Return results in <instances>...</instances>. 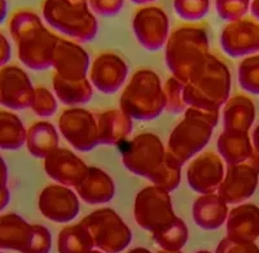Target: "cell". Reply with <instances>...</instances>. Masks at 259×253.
Wrapping results in <instances>:
<instances>
[{
	"label": "cell",
	"instance_id": "obj_1",
	"mask_svg": "<svg viewBox=\"0 0 259 253\" xmlns=\"http://www.w3.org/2000/svg\"><path fill=\"white\" fill-rule=\"evenodd\" d=\"M232 77L221 59L210 53L192 71L184 86V101L188 108L219 112L231 97Z\"/></svg>",
	"mask_w": 259,
	"mask_h": 253
},
{
	"label": "cell",
	"instance_id": "obj_2",
	"mask_svg": "<svg viewBox=\"0 0 259 253\" xmlns=\"http://www.w3.org/2000/svg\"><path fill=\"white\" fill-rule=\"evenodd\" d=\"M219 112L187 108L184 117L168 136L167 152L184 165L206 147L219 122Z\"/></svg>",
	"mask_w": 259,
	"mask_h": 253
},
{
	"label": "cell",
	"instance_id": "obj_3",
	"mask_svg": "<svg viewBox=\"0 0 259 253\" xmlns=\"http://www.w3.org/2000/svg\"><path fill=\"white\" fill-rule=\"evenodd\" d=\"M206 30L184 25L171 32L165 46L166 66L178 80L186 83L192 71L210 55Z\"/></svg>",
	"mask_w": 259,
	"mask_h": 253
},
{
	"label": "cell",
	"instance_id": "obj_4",
	"mask_svg": "<svg viewBox=\"0 0 259 253\" xmlns=\"http://www.w3.org/2000/svg\"><path fill=\"white\" fill-rule=\"evenodd\" d=\"M41 15L52 29L79 43L91 42L99 31L89 0H43Z\"/></svg>",
	"mask_w": 259,
	"mask_h": 253
},
{
	"label": "cell",
	"instance_id": "obj_5",
	"mask_svg": "<svg viewBox=\"0 0 259 253\" xmlns=\"http://www.w3.org/2000/svg\"><path fill=\"white\" fill-rule=\"evenodd\" d=\"M119 106L133 120L152 121L159 117L166 100L158 74L150 69L135 71L123 89Z\"/></svg>",
	"mask_w": 259,
	"mask_h": 253
},
{
	"label": "cell",
	"instance_id": "obj_6",
	"mask_svg": "<svg viewBox=\"0 0 259 253\" xmlns=\"http://www.w3.org/2000/svg\"><path fill=\"white\" fill-rule=\"evenodd\" d=\"M84 227L94 239L95 247L105 253H119L133 240V233L112 208L96 209L82 218Z\"/></svg>",
	"mask_w": 259,
	"mask_h": 253
},
{
	"label": "cell",
	"instance_id": "obj_7",
	"mask_svg": "<svg viewBox=\"0 0 259 253\" xmlns=\"http://www.w3.org/2000/svg\"><path fill=\"white\" fill-rule=\"evenodd\" d=\"M134 217L142 229L149 233L170 224L175 220L170 192L156 185L147 186L135 197Z\"/></svg>",
	"mask_w": 259,
	"mask_h": 253
},
{
	"label": "cell",
	"instance_id": "obj_8",
	"mask_svg": "<svg viewBox=\"0 0 259 253\" xmlns=\"http://www.w3.org/2000/svg\"><path fill=\"white\" fill-rule=\"evenodd\" d=\"M166 156V147L158 135L142 133L130 140L122 151L124 168L135 175L149 179L156 173Z\"/></svg>",
	"mask_w": 259,
	"mask_h": 253
},
{
	"label": "cell",
	"instance_id": "obj_9",
	"mask_svg": "<svg viewBox=\"0 0 259 253\" xmlns=\"http://www.w3.org/2000/svg\"><path fill=\"white\" fill-rule=\"evenodd\" d=\"M59 39L60 37L46 27L43 22L36 25L15 39L18 60L32 70L52 68Z\"/></svg>",
	"mask_w": 259,
	"mask_h": 253
},
{
	"label": "cell",
	"instance_id": "obj_10",
	"mask_svg": "<svg viewBox=\"0 0 259 253\" xmlns=\"http://www.w3.org/2000/svg\"><path fill=\"white\" fill-rule=\"evenodd\" d=\"M259 153L254 152L245 162L227 165L226 174L217 194L227 204H242L258 189Z\"/></svg>",
	"mask_w": 259,
	"mask_h": 253
},
{
	"label": "cell",
	"instance_id": "obj_11",
	"mask_svg": "<svg viewBox=\"0 0 259 253\" xmlns=\"http://www.w3.org/2000/svg\"><path fill=\"white\" fill-rule=\"evenodd\" d=\"M59 129L66 141L80 152H90L99 141L97 118L84 108H68L59 117Z\"/></svg>",
	"mask_w": 259,
	"mask_h": 253
},
{
	"label": "cell",
	"instance_id": "obj_12",
	"mask_svg": "<svg viewBox=\"0 0 259 253\" xmlns=\"http://www.w3.org/2000/svg\"><path fill=\"white\" fill-rule=\"evenodd\" d=\"M133 30L142 47L158 51L165 47L171 34L170 20L161 7L144 6L134 15Z\"/></svg>",
	"mask_w": 259,
	"mask_h": 253
},
{
	"label": "cell",
	"instance_id": "obj_13",
	"mask_svg": "<svg viewBox=\"0 0 259 253\" xmlns=\"http://www.w3.org/2000/svg\"><path fill=\"white\" fill-rule=\"evenodd\" d=\"M35 87L26 71L17 65L0 68V105L9 111H24L31 106Z\"/></svg>",
	"mask_w": 259,
	"mask_h": 253
},
{
	"label": "cell",
	"instance_id": "obj_14",
	"mask_svg": "<svg viewBox=\"0 0 259 253\" xmlns=\"http://www.w3.org/2000/svg\"><path fill=\"white\" fill-rule=\"evenodd\" d=\"M219 42L222 50L233 59L255 55L259 52V22L249 17L231 21L222 30Z\"/></svg>",
	"mask_w": 259,
	"mask_h": 253
},
{
	"label": "cell",
	"instance_id": "obj_15",
	"mask_svg": "<svg viewBox=\"0 0 259 253\" xmlns=\"http://www.w3.org/2000/svg\"><path fill=\"white\" fill-rule=\"evenodd\" d=\"M38 208L50 221L66 224L79 214V196L68 186H46L39 195Z\"/></svg>",
	"mask_w": 259,
	"mask_h": 253
},
{
	"label": "cell",
	"instance_id": "obj_16",
	"mask_svg": "<svg viewBox=\"0 0 259 253\" xmlns=\"http://www.w3.org/2000/svg\"><path fill=\"white\" fill-rule=\"evenodd\" d=\"M226 174L224 162L212 151L203 152L194 157L187 169V180L194 192L200 195L215 194Z\"/></svg>",
	"mask_w": 259,
	"mask_h": 253
},
{
	"label": "cell",
	"instance_id": "obj_17",
	"mask_svg": "<svg viewBox=\"0 0 259 253\" xmlns=\"http://www.w3.org/2000/svg\"><path fill=\"white\" fill-rule=\"evenodd\" d=\"M52 68L55 74L64 80H84L91 68L90 55L78 42L60 38L53 55Z\"/></svg>",
	"mask_w": 259,
	"mask_h": 253
},
{
	"label": "cell",
	"instance_id": "obj_18",
	"mask_svg": "<svg viewBox=\"0 0 259 253\" xmlns=\"http://www.w3.org/2000/svg\"><path fill=\"white\" fill-rule=\"evenodd\" d=\"M128 66L117 53H100L90 68V81L95 89L103 94H115L124 86Z\"/></svg>",
	"mask_w": 259,
	"mask_h": 253
},
{
	"label": "cell",
	"instance_id": "obj_19",
	"mask_svg": "<svg viewBox=\"0 0 259 253\" xmlns=\"http://www.w3.org/2000/svg\"><path fill=\"white\" fill-rule=\"evenodd\" d=\"M87 165L68 148L59 147L45 159V171L59 185L75 189L87 170Z\"/></svg>",
	"mask_w": 259,
	"mask_h": 253
},
{
	"label": "cell",
	"instance_id": "obj_20",
	"mask_svg": "<svg viewBox=\"0 0 259 253\" xmlns=\"http://www.w3.org/2000/svg\"><path fill=\"white\" fill-rule=\"evenodd\" d=\"M74 190L84 203L96 205L112 200L115 195V183L103 169L89 166Z\"/></svg>",
	"mask_w": 259,
	"mask_h": 253
},
{
	"label": "cell",
	"instance_id": "obj_21",
	"mask_svg": "<svg viewBox=\"0 0 259 253\" xmlns=\"http://www.w3.org/2000/svg\"><path fill=\"white\" fill-rule=\"evenodd\" d=\"M227 236L233 240L255 241L259 238V206L244 203L231 209L227 217Z\"/></svg>",
	"mask_w": 259,
	"mask_h": 253
},
{
	"label": "cell",
	"instance_id": "obj_22",
	"mask_svg": "<svg viewBox=\"0 0 259 253\" xmlns=\"http://www.w3.org/2000/svg\"><path fill=\"white\" fill-rule=\"evenodd\" d=\"M228 204L218 194L201 195L192 208L194 224L207 231L218 230L228 217Z\"/></svg>",
	"mask_w": 259,
	"mask_h": 253
},
{
	"label": "cell",
	"instance_id": "obj_23",
	"mask_svg": "<svg viewBox=\"0 0 259 253\" xmlns=\"http://www.w3.org/2000/svg\"><path fill=\"white\" fill-rule=\"evenodd\" d=\"M96 118L100 144H121L133 133V118L122 109H108L99 113Z\"/></svg>",
	"mask_w": 259,
	"mask_h": 253
},
{
	"label": "cell",
	"instance_id": "obj_24",
	"mask_svg": "<svg viewBox=\"0 0 259 253\" xmlns=\"http://www.w3.org/2000/svg\"><path fill=\"white\" fill-rule=\"evenodd\" d=\"M32 236V225L16 213L0 215V249L25 253Z\"/></svg>",
	"mask_w": 259,
	"mask_h": 253
},
{
	"label": "cell",
	"instance_id": "obj_25",
	"mask_svg": "<svg viewBox=\"0 0 259 253\" xmlns=\"http://www.w3.org/2000/svg\"><path fill=\"white\" fill-rule=\"evenodd\" d=\"M255 104L246 95L237 94L231 96L223 105V126L230 131L249 133L255 121Z\"/></svg>",
	"mask_w": 259,
	"mask_h": 253
},
{
	"label": "cell",
	"instance_id": "obj_26",
	"mask_svg": "<svg viewBox=\"0 0 259 253\" xmlns=\"http://www.w3.org/2000/svg\"><path fill=\"white\" fill-rule=\"evenodd\" d=\"M219 156L227 165H235L245 162L255 152L249 133L244 131H230L223 130L217 140Z\"/></svg>",
	"mask_w": 259,
	"mask_h": 253
},
{
	"label": "cell",
	"instance_id": "obj_27",
	"mask_svg": "<svg viewBox=\"0 0 259 253\" xmlns=\"http://www.w3.org/2000/svg\"><path fill=\"white\" fill-rule=\"evenodd\" d=\"M59 141L56 127L47 121H38L27 129L25 146L31 156L45 160L52 151L59 148Z\"/></svg>",
	"mask_w": 259,
	"mask_h": 253
},
{
	"label": "cell",
	"instance_id": "obj_28",
	"mask_svg": "<svg viewBox=\"0 0 259 253\" xmlns=\"http://www.w3.org/2000/svg\"><path fill=\"white\" fill-rule=\"evenodd\" d=\"M52 86L55 95L65 105H83L92 99L94 86L89 78L80 81H68L53 74Z\"/></svg>",
	"mask_w": 259,
	"mask_h": 253
},
{
	"label": "cell",
	"instance_id": "obj_29",
	"mask_svg": "<svg viewBox=\"0 0 259 253\" xmlns=\"http://www.w3.org/2000/svg\"><path fill=\"white\" fill-rule=\"evenodd\" d=\"M27 130L16 113L0 109V150L17 151L26 143Z\"/></svg>",
	"mask_w": 259,
	"mask_h": 253
},
{
	"label": "cell",
	"instance_id": "obj_30",
	"mask_svg": "<svg viewBox=\"0 0 259 253\" xmlns=\"http://www.w3.org/2000/svg\"><path fill=\"white\" fill-rule=\"evenodd\" d=\"M95 247L94 239L82 222L66 226L57 239L59 253H90Z\"/></svg>",
	"mask_w": 259,
	"mask_h": 253
},
{
	"label": "cell",
	"instance_id": "obj_31",
	"mask_svg": "<svg viewBox=\"0 0 259 253\" xmlns=\"http://www.w3.org/2000/svg\"><path fill=\"white\" fill-rule=\"evenodd\" d=\"M152 236H153V240L163 250L177 252L182 249L188 241L189 231L186 222L183 221L182 218L175 217L174 221H171L162 229L152 233Z\"/></svg>",
	"mask_w": 259,
	"mask_h": 253
},
{
	"label": "cell",
	"instance_id": "obj_32",
	"mask_svg": "<svg viewBox=\"0 0 259 253\" xmlns=\"http://www.w3.org/2000/svg\"><path fill=\"white\" fill-rule=\"evenodd\" d=\"M182 168L183 165L177 161V159L171 156L166 150V156L158 170L152 174L149 180L153 185L165 189L166 191L171 192L177 190L182 180Z\"/></svg>",
	"mask_w": 259,
	"mask_h": 253
},
{
	"label": "cell",
	"instance_id": "obj_33",
	"mask_svg": "<svg viewBox=\"0 0 259 253\" xmlns=\"http://www.w3.org/2000/svg\"><path fill=\"white\" fill-rule=\"evenodd\" d=\"M237 76L244 91L259 95V53L244 57L239 65Z\"/></svg>",
	"mask_w": 259,
	"mask_h": 253
},
{
	"label": "cell",
	"instance_id": "obj_34",
	"mask_svg": "<svg viewBox=\"0 0 259 253\" xmlns=\"http://www.w3.org/2000/svg\"><path fill=\"white\" fill-rule=\"evenodd\" d=\"M184 86L186 83L178 80L177 77L171 76L163 85L166 106L165 111L172 115H179L187 111V104L184 101Z\"/></svg>",
	"mask_w": 259,
	"mask_h": 253
},
{
	"label": "cell",
	"instance_id": "obj_35",
	"mask_svg": "<svg viewBox=\"0 0 259 253\" xmlns=\"http://www.w3.org/2000/svg\"><path fill=\"white\" fill-rule=\"evenodd\" d=\"M211 0H174L177 15L184 21L196 22L206 17Z\"/></svg>",
	"mask_w": 259,
	"mask_h": 253
},
{
	"label": "cell",
	"instance_id": "obj_36",
	"mask_svg": "<svg viewBox=\"0 0 259 253\" xmlns=\"http://www.w3.org/2000/svg\"><path fill=\"white\" fill-rule=\"evenodd\" d=\"M30 108L39 117H51L57 111L56 96L47 87L38 86V87H35L34 99H32V103Z\"/></svg>",
	"mask_w": 259,
	"mask_h": 253
},
{
	"label": "cell",
	"instance_id": "obj_37",
	"mask_svg": "<svg viewBox=\"0 0 259 253\" xmlns=\"http://www.w3.org/2000/svg\"><path fill=\"white\" fill-rule=\"evenodd\" d=\"M251 0H215L217 13L224 21H236L250 11Z\"/></svg>",
	"mask_w": 259,
	"mask_h": 253
},
{
	"label": "cell",
	"instance_id": "obj_38",
	"mask_svg": "<svg viewBox=\"0 0 259 253\" xmlns=\"http://www.w3.org/2000/svg\"><path fill=\"white\" fill-rule=\"evenodd\" d=\"M52 248V235L43 225H32V236L25 253H50Z\"/></svg>",
	"mask_w": 259,
	"mask_h": 253
},
{
	"label": "cell",
	"instance_id": "obj_39",
	"mask_svg": "<svg viewBox=\"0 0 259 253\" xmlns=\"http://www.w3.org/2000/svg\"><path fill=\"white\" fill-rule=\"evenodd\" d=\"M215 253H259V247L255 241L233 240L227 236L222 239Z\"/></svg>",
	"mask_w": 259,
	"mask_h": 253
},
{
	"label": "cell",
	"instance_id": "obj_40",
	"mask_svg": "<svg viewBox=\"0 0 259 253\" xmlns=\"http://www.w3.org/2000/svg\"><path fill=\"white\" fill-rule=\"evenodd\" d=\"M89 4L95 15L114 17L123 8L124 0H89Z\"/></svg>",
	"mask_w": 259,
	"mask_h": 253
},
{
	"label": "cell",
	"instance_id": "obj_41",
	"mask_svg": "<svg viewBox=\"0 0 259 253\" xmlns=\"http://www.w3.org/2000/svg\"><path fill=\"white\" fill-rule=\"evenodd\" d=\"M12 56V47L9 43L8 38L0 31V68L8 64Z\"/></svg>",
	"mask_w": 259,
	"mask_h": 253
},
{
	"label": "cell",
	"instance_id": "obj_42",
	"mask_svg": "<svg viewBox=\"0 0 259 253\" xmlns=\"http://www.w3.org/2000/svg\"><path fill=\"white\" fill-rule=\"evenodd\" d=\"M8 185V166L0 155V189H4Z\"/></svg>",
	"mask_w": 259,
	"mask_h": 253
},
{
	"label": "cell",
	"instance_id": "obj_43",
	"mask_svg": "<svg viewBox=\"0 0 259 253\" xmlns=\"http://www.w3.org/2000/svg\"><path fill=\"white\" fill-rule=\"evenodd\" d=\"M9 201H11V191H9L8 187L0 189V212L7 208Z\"/></svg>",
	"mask_w": 259,
	"mask_h": 253
},
{
	"label": "cell",
	"instance_id": "obj_44",
	"mask_svg": "<svg viewBox=\"0 0 259 253\" xmlns=\"http://www.w3.org/2000/svg\"><path fill=\"white\" fill-rule=\"evenodd\" d=\"M8 16V2L0 0V24H3Z\"/></svg>",
	"mask_w": 259,
	"mask_h": 253
},
{
	"label": "cell",
	"instance_id": "obj_45",
	"mask_svg": "<svg viewBox=\"0 0 259 253\" xmlns=\"http://www.w3.org/2000/svg\"><path fill=\"white\" fill-rule=\"evenodd\" d=\"M251 141H253V146L255 148V151L259 153V124L254 127L253 134H251Z\"/></svg>",
	"mask_w": 259,
	"mask_h": 253
},
{
	"label": "cell",
	"instance_id": "obj_46",
	"mask_svg": "<svg viewBox=\"0 0 259 253\" xmlns=\"http://www.w3.org/2000/svg\"><path fill=\"white\" fill-rule=\"evenodd\" d=\"M250 13L253 16V18H255L259 22V0H251Z\"/></svg>",
	"mask_w": 259,
	"mask_h": 253
},
{
	"label": "cell",
	"instance_id": "obj_47",
	"mask_svg": "<svg viewBox=\"0 0 259 253\" xmlns=\"http://www.w3.org/2000/svg\"><path fill=\"white\" fill-rule=\"evenodd\" d=\"M131 3L136 4V6H147V4L154 3L157 0H130Z\"/></svg>",
	"mask_w": 259,
	"mask_h": 253
},
{
	"label": "cell",
	"instance_id": "obj_48",
	"mask_svg": "<svg viewBox=\"0 0 259 253\" xmlns=\"http://www.w3.org/2000/svg\"><path fill=\"white\" fill-rule=\"evenodd\" d=\"M127 253H152L150 250H148L147 248H142V247H139V248H134V249L128 250Z\"/></svg>",
	"mask_w": 259,
	"mask_h": 253
},
{
	"label": "cell",
	"instance_id": "obj_49",
	"mask_svg": "<svg viewBox=\"0 0 259 253\" xmlns=\"http://www.w3.org/2000/svg\"><path fill=\"white\" fill-rule=\"evenodd\" d=\"M157 253H182L180 252V250H177V252H172V250H159V252H157Z\"/></svg>",
	"mask_w": 259,
	"mask_h": 253
},
{
	"label": "cell",
	"instance_id": "obj_50",
	"mask_svg": "<svg viewBox=\"0 0 259 253\" xmlns=\"http://www.w3.org/2000/svg\"><path fill=\"white\" fill-rule=\"evenodd\" d=\"M196 253H211V252H209V250H198V252Z\"/></svg>",
	"mask_w": 259,
	"mask_h": 253
},
{
	"label": "cell",
	"instance_id": "obj_51",
	"mask_svg": "<svg viewBox=\"0 0 259 253\" xmlns=\"http://www.w3.org/2000/svg\"><path fill=\"white\" fill-rule=\"evenodd\" d=\"M90 253H105V252H100V250H94V249H92Z\"/></svg>",
	"mask_w": 259,
	"mask_h": 253
},
{
	"label": "cell",
	"instance_id": "obj_52",
	"mask_svg": "<svg viewBox=\"0 0 259 253\" xmlns=\"http://www.w3.org/2000/svg\"><path fill=\"white\" fill-rule=\"evenodd\" d=\"M0 253H3V252H0Z\"/></svg>",
	"mask_w": 259,
	"mask_h": 253
}]
</instances>
